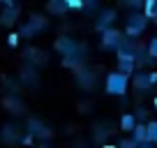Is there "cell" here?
I'll return each mask as SVG.
<instances>
[{"label":"cell","instance_id":"603a6c76","mask_svg":"<svg viewBox=\"0 0 157 148\" xmlns=\"http://www.w3.org/2000/svg\"><path fill=\"white\" fill-rule=\"evenodd\" d=\"M65 5H67V10H83L86 2L83 0H65Z\"/></svg>","mask_w":157,"mask_h":148},{"label":"cell","instance_id":"2e32d148","mask_svg":"<svg viewBox=\"0 0 157 148\" xmlns=\"http://www.w3.org/2000/svg\"><path fill=\"white\" fill-rule=\"evenodd\" d=\"M49 12H53V14H65L67 12V5H65V0H51L49 2Z\"/></svg>","mask_w":157,"mask_h":148},{"label":"cell","instance_id":"52a82bcc","mask_svg":"<svg viewBox=\"0 0 157 148\" xmlns=\"http://www.w3.org/2000/svg\"><path fill=\"white\" fill-rule=\"evenodd\" d=\"M28 132H30V137H37V139H49L51 137V130L46 127L44 123H39L37 118H33V120H28Z\"/></svg>","mask_w":157,"mask_h":148},{"label":"cell","instance_id":"7c38bea8","mask_svg":"<svg viewBox=\"0 0 157 148\" xmlns=\"http://www.w3.org/2000/svg\"><path fill=\"white\" fill-rule=\"evenodd\" d=\"M136 127V118H134V114H125L123 118H120V130L127 134H132V130Z\"/></svg>","mask_w":157,"mask_h":148},{"label":"cell","instance_id":"9c48e42d","mask_svg":"<svg viewBox=\"0 0 157 148\" xmlns=\"http://www.w3.org/2000/svg\"><path fill=\"white\" fill-rule=\"evenodd\" d=\"M113 21H116V10H104L102 14H99V19L95 21V28L102 33V30H106V28H111L113 25Z\"/></svg>","mask_w":157,"mask_h":148},{"label":"cell","instance_id":"3957f363","mask_svg":"<svg viewBox=\"0 0 157 148\" xmlns=\"http://www.w3.org/2000/svg\"><path fill=\"white\" fill-rule=\"evenodd\" d=\"M118 72L132 76L136 72V53H132L127 49H118Z\"/></svg>","mask_w":157,"mask_h":148},{"label":"cell","instance_id":"d4e9b609","mask_svg":"<svg viewBox=\"0 0 157 148\" xmlns=\"http://www.w3.org/2000/svg\"><path fill=\"white\" fill-rule=\"evenodd\" d=\"M148 53H150L152 58L157 60V37H152V40L148 42Z\"/></svg>","mask_w":157,"mask_h":148},{"label":"cell","instance_id":"d6986e66","mask_svg":"<svg viewBox=\"0 0 157 148\" xmlns=\"http://www.w3.org/2000/svg\"><path fill=\"white\" fill-rule=\"evenodd\" d=\"M2 139H5V141H16V139H19V134H16V127H12V125L2 127Z\"/></svg>","mask_w":157,"mask_h":148},{"label":"cell","instance_id":"8fae6325","mask_svg":"<svg viewBox=\"0 0 157 148\" xmlns=\"http://www.w3.org/2000/svg\"><path fill=\"white\" fill-rule=\"evenodd\" d=\"M78 84H81V88H93L95 86V72L93 69H81V72L76 74Z\"/></svg>","mask_w":157,"mask_h":148},{"label":"cell","instance_id":"4dcf8cb0","mask_svg":"<svg viewBox=\"0 0 157 148\" xmlns=\"http://www.w3.org/2000/svg\"><path fill=\"white\" fill-rule=\"evenodd\" d=\"M102 148H118V146H106V143H104V146Z\"/></svg>","mask_w":157,"mask_h":148},{"label":"cell","instance_id":"7402d4cb","mask_svg":"<svg viewBox=\"0 0 157 148\" xmlns=\"http://www.w3.org/2000/svg\"><path fill=\"white\" fill-rule=\"evenodd\" d=\"M134 118H136V123H143V120L148 118V109H146V107H136V111H134Z\"/></svg>","mask_w":157,"mask_h":148},{"label":"cell","instance_id":"44dd1931","mask_svg":"<svg viewBox=\"0 0 157 148\" xmlns=\"http://www.w3.org/2000/svg\"><path fill=\"white\" fill-rule=\"evenodd\" d=\"M111 132H113V130L109 127V125H97V130H95V139H99V141H102V139H104V134L109 137Z\"/></svg>","mask_w":157,"mask_h":148},{"label":"cell","instance_id":"5bb4252c","mask_svg":"<svg viewBox=\"0 0 157 148\" xmlns=\"http://www.w3.org/2000/svg\"><path fill=\"white\" fill-rule=\"evenodd\" d=\"M152 63H155V58L148 53V49H141L136 53V67H148V65H152Z\"/></svg>","mask_w":157,"mask_h":148},{"label":"cell","instance_id":"1f68e13d","mask_svg":"<svg viewBox=\"0 0 157 148\" xmlns=\"http://www.w3.org/2000/svg\"><path fill=\"white\" fill-rule=\"evenodd\" d=\"M155 111H157V97H155Z\"/></svg>","mask_w":157,"mask_h":148},{"label":"cell","instance_id":"4316f807","mask_svg":"<svg viewBox=\"0 0 157 148\" xmlns=\"http://www.w3.org/2000/svg\"><path fill=\"white\" fill-rule=\"evenodd\" d=\"M19 37H21V35H16V33H12V35H10V37H7V44H10V46H16V44H19Z\"/></svg>","mask_w":157,"mask_h":148},{"label":"cell","instance_id":"8992f818","mask_svg":"<svg viewBox=\"0 0 157 148\" xmlns=\"http://www.w3.org/2000/svg\"><path fill=\"white\" fill-rule=\"evenodd\" d=\"M44 28H46V19L39 16V14H35V16H30V21L21 28V37H35V35L42 33Z\"/></svg>","mask_w":157,"mask_h":148},{"label":"cell","instance_id":"5b68a950","mask_svg":"<svg viewBox=\"0 0 157 148\" xmlns=\"http://www.w3.org/2000/svg\"><path fill=\"white\" fill-rule=\"evenodd\" d=\"M132 84L136 90H148L157 84V72H134L132 74Z\"/></svg>","mask_w":157,"mask_h":148},{"label":"cell","instance_id":"277c9868","mask_svg":"<svg viewBox=\"0 0 157 148\" xmlns=\"http://www.w3.org/2000/svg\"><path fill=\"white\" fill-rule=\"evenodd\" d=\"M125 37H127V35L120 33V30H116V28H106V30H102V46H104V49H113V51H118L120 46L125 44Z\"/></svg>","mask_w":157,"mask_h":148},{"label":"cell","instance_id":"e0dca14e","mask_svg":"<svg viewBox=\"0 0 157 148\" xmlns=\"http://www.w3.org/2000/svg\"><path fill=\"white\" fill-rule=\"evenodd\" d=\"M21 74H23L21 79H23L25 84H37V72H35V67H25Z\"/></svg>","mask_w":157,"mask_h":148},{"label":"cell","instance_id":"7a4b0ae2","mask_svg":"<svg viewBox=\"0 0 157 148\" xmlns=\"http://www.w3.org/2000/svg\"><path fill=\"white\" fill-rule=\"evenodd\" d=\"M148 28V16L143 12H134L127 16V23H125V35L127 37H139L143 35V30Z\"/></svg>","mask_w":157,"mask_h":148},{"label":"cell","instance_id":"9a60e30c","mask_svg":"<svg viewBox=\"0 0 157 148\" xmlns=\"http://www.w3.org/2000/svg\"><path fill=\"white\" fill-rule=\"evenodd\" d=\"M25 58L33 60V63H46V53L39 51V49H28L25 51Z\"/></svg>","mask_w":157,"mask_h":148},{"label":"cell","instance_id":"30bf717a","mask_svg":"<svg viewBox=\"0 0 157 148\" xmlns=\"http://www.w3.org/2000/svg\"><path fill=\"white\" fill-rule=\"evenodd\" d=\"M19 19V5H7L0 14V23L2 25H14Z\"/></svg>","mask_w":157,"mask_h":148},{"label":"cell","instance_id":"cb8c5ba5","mask_svg":"<svg viewBox=\"0 0 157 148\" xmlns=\"http://www.w3.org/2000/svg\"><path fill=\"white\" fill-rule=\"evenodd\" d=\"M136 146H139V143H136V141H134V139H132V137H127V139H123V141L118 143V148H136Z\"/></svg>","mask_w":157,"mask_h":148},{"label":"cell","instance_id":"4fadbf2b","mask_svg":"<svg viewBox=\"0 0 157 148\" xmlns=\"http://www.w3.org/2000/svg\"><path fill=\"white\" fill-rule=\"evenodd\" d=\"M132 139L136 143H141V141H148V127L143 123H136V127L132 130Z\"/></svg>","mask_w":157,"mask_h":148},{"label":"cell","instance_id":"ba28073f","mask_svg":"<svg viewBox=\"0 0 157 148\" xmlns=\"http://www.w3.org/2000/svg\"><path fill=\"white\" fill-rule=\"evenodd\" d=\"M56 49H58L63 56H76L78 44H76L74 40H69V37H60V40L56 42Z\"/></svg>","mask_w":157,"mask_h":148},{"label":"cell","instance_id":"ffe728a7","mask_svg":"<svg viewBox=\"0 0 157 148\" xmlns=\"http://www.w3.org/2000/svg\"><path fill=\"white\" fill-rule=\"evenodd\" d=\"M148 127V141L157 143V120H150V123H146Z\"/></svg>","mask_w":157,"mask_h":148},{"label":"cell","instance_id":"83f0119b","mask_svg":"<svg viewBox=\"0 0 157 148\" xmlns=\"http://www.w3.org/2000/svg\"><path fill=\"white\" fill-rule=\"evenodd\" d=\"M136 148H155V143H152V141H141Z\"/></svg>","mask_w":157,"mask_h":148},{"label":"cell","instance_id":"f1b7e54d","mask_svg":"<svg viewBox=\"0 0 157 148\" xmlns=\"http://www.w3.org/2000/svg\"><path fill=\"white\" fill-rule=\"evenodd\" d=\"M83 2H86V7H88V10H93V7L97 5V0H83Z\"/></svg>","mask_w":157,"mask_h":148},{"label":"cell","instance_id":"6da1fadb","mask_svg":"<svg viewBox=\"0 0 157 148\" xmlns=\"http://www.w3.org/2000/svg\"><path fill=\"white\" fill-rule=\"evenodd\" d=\"M106 93L109 95H113V97H125V93H127V88H129V76L127 74H123V72H109L106 74Z\"/></svg>","mask_w":157,"mask_h":148},{"label":"cell","instance_id":"f546056e","mask_svg":"<svg viewBox=\"0 0 157 148\" xmlns=\"http://www.w3.org/2000/svg\"><path fill=\"white\" fill-rule=\"evenodd\" d=\"M0 5H5V7L7 5H14V0H0Z\"/></svg>","mask_w":157,"mask_h":148},{"label":"cell","instance_id":"ac0fdd59","mask_svg":"<svg viewBox=\"0 0 157 148\" xmlns=\"http://www.w3.org/2000/svg\"><path fill=\"white\" fill-rule=\"evenodd\" d=\"M5 107L12 109V114H19L21 109H23V104L19 102V97H7V99H5Z\"/></svg>","mask_w":157,"mask_h":148},{"label":"cell","instance_id":"484cf974","mask_svg":"<svg viewBox=\"0 0 157 148\" xmlns=\"http://www.w3.org/2000/svg\"><path fill=\"white\" fill-rule=\"evenodd\" d=\"M123 5L132 7V10H139V7H143V0H120Z\"/></svg>","mask_w":157,"mask_h":148}]
</instances>
